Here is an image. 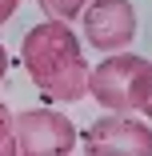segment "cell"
Wrapping results in <instances>:
<instances>
[{"label": "cell", "mask_w": 152, "mask_h": 156, "mask_svg": "<svg viewBox=\"0 0 152 156\" xmlns=\"http://www.w3.org/2000/svg\"><path fill=\"white\" fill-rule=\"evenodd\" d=\"M20 64L48 104H76L88 96V60L68 24H32L20 40Z\"/></svg>", "instance_id": "6da1fadb"}, {"label": "cell", "mask_w": 152, "mask_h": 156, "mask_svg": "<svg viewBox=\"0 0 152 156\" xmlns=\"http://www.w3.org/2000/svg\"><path fill=\"white\" fill-rule=\"evenodd\" d=\"M88 96L116 116H148L152 112V64L144 56L116 52L88 68Z\"/></svg>", "instance_id": "7a4b0ae2"}, {"label": "cell", "mask_w": 152, "mask_h": 156, "mask_svg": "<svg viewBox=\"0 0 152 156\" xmlns=\"http://www.w3.org/2000/svg\"><path fill=\"white\" fill-rule=\"evenodd\" d=\"M16 156H68L80 140L76 124L56 108H24L12 116Z\"/></svg>", "instance_id": "3957f363"}, {"label": "cell", "mask_w": 152, "mask_h": 156, "mask_svg": "<svg viewBox=\"0 0 152 156\" xmlns=\"http://www.w3.org/2000/svg\"><path fill=\"white\" fill-rule=\"evenodd\" d=\"M88 156H152V128L140 116H100L80 136Z\"/></svg>", "instance_id": "277c9868"}, {"label": "cell", "mask_w": 152, "mask_h": 156, "mask_svg": "<svg viewBox=\"0 0 152 156\" xmlns=\"http://www.w3.org/2000/svg\"><path fill=\"white\" fill-rule=\"evenodd\" d=\"M84 16V36L100 52H124L136 40V8L132 0H88Z\"/></svg>", "instance_id": "5b68a950"}, {"label": "cell", "mask_w": 152, "mask_h": 156, "mask_svg": "<svg viewBox=\"0 0 152 156\" xmlns=\"http://www.w3.org/2000/svg\"><path fill=\"white\" fill-rule=\"evenodd\" d=\"M36 4H40V12L52 24H68V20H76L88 8V0H36Z\"/></svg>", "instance_id": "8992f818"}, {"label": "cell", "mask_w": 152, "mask_h": 156, "mask_svg": "<svg viewBox=\"0 0 152 156\" xmlns=\"http://www.w3.org/2000/svg\"><path fill=\"white\" fill-rule=\"evenodd\" d=\"M0 156H16V136H12V112L0 104Z\"/></svg>", "instance_id": "52a82bcc"}, {"label": "cell", "mask_w": 152, "mask_h": 156, "mask_svg": "<svg viewBox=\"0 0 152 156\" xmlns=\"http://www.w3.org/2000/svg\"><path fill=\"white\" fill-rule=\"evenodd\" d=\"M16 8H20V0H0V24H8L16 16Z\"/></svg>", "instance_id": "ba28073f"}, {"label": "cell", "mask_w": 152, "mask_h": 156, "mask_svg": "<svg viewBox=\"0 0 152 156\" xmlns=\"http://www.w3.org/2000/svg\"><path fill=\"white\" fill-rule=\"evenodd\" d=\"M4 72H8V52H4V44H0V80H4Z\"/></svg>", "instance_id": "9c48e42d"}]
</instances>
